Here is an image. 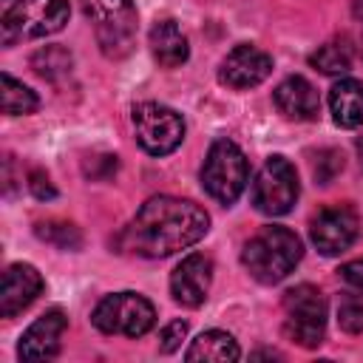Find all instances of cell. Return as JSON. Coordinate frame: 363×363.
<instances>
[{"label": "cell", "mask_w": 363, "mask_h": 363, "mask_svg": "<svg viewBox=\"0 0 363 363\" xmlns=\"http://www.w3.org/2000/svg\"><path fill=\"white\" fill-rule=\"evenodd\" d=\"M210 230L204 207L176 196L147 199L119 235V247L142 258H167L199 244Z\"/></svg>", "instance_id": "1"}, {"label": "cell", "mask_w": 363, "mask_h": 363, "mask_svg": "<svg viewBox=\"0 0 363 363\" xmlns=\"http://www.w3.org/2000/svg\"><path fill=\"white\" fill-rule=\"evenodd\" d=\"M301 258H303L301 238L289 227H281V224L261 227L244 244V250H241V264L261 284H278V281H284L298 267Z\"/></svg>", "instance_id": "2"}, {"label": "cell", "mask_w": 363, "mask_h": 363, "mask_svg": "<svg viewBox=\"0 0 363 363\" xmlns=\"http://www.w3.org/2000/svg\"><path fill=\"white\" fill-rule=\"evenodd\" d=\"M247 179H250V167H247L244 150L227 136L216 139L201 164V187L207 190V196H213L218 204L230 207L244 193Z\"/></svg>", "instance_id": "3"}, {"label": "cell", "mask_w": 363, "mask_h": 363, "mask_svg": "<svg viewBox=\"0 0 363 363\" xmlns=\"http://www.w3.org/2000/svg\"><path fill=\"white\" fill-rule=\"evenodd\" d=\"M71 14L68 0H14L3 14V45H14L23 40L48 37L65 28Z\"/></svg>", "instance_id": "4"}, {"label": "cell", "mask_w": 363, "mask_h": 363, "mask_svg": "<svg viewBox=\"0 0 363 363\" xmlns=\"http://www.w3.org/2000/svg\"><path fill=\"white\" fill-rule=\"evenodd\" d=\"M82 9L94 23L102 54L111 60L128 57L133 48V37H136L133 0H82Z\"/></svg>", "instance_id": "5"}, {"label": "cell", "mask_w": 363, "mask_h": 363, "mask_svg": "<svg viewBox=\"0 0 363 363\" xmlns=\"http://www.w3.org/2000/svg\"><path fill=\"white\" fill-rule=\"evenodd\" d=\"M94 326L102 335H125V337H142L153 329L156 323V309L153 303L139 295V292H113L105 295L94 315Z\"/></svg>", "instance_id": "6"}, {"label": "cell", "mask_w": 363, "mask_h": 363, "mask_svg": "<svg viewBox=\"0 0 363 363\" xmlns=\"http://www.w3.org/2000/svg\"><path fill=\"white\" fill-rule=\"evenodd\" d=\"M284 332L292 343L303 349H315L326 337V298L312 284H301L286 289L284 295Z\"/></svg>", "instance_id": "7"}, {"label": "cell", "mask_w": 363, "mask_h": 363, "mask_svg": "<svg viewBox=\"0 0 363 363\" xmlns=\"http://www.w3.org/2000/svg\"><path fill=\"white\" fill-rule=\"evenodd\" d=\"M301 184H298V173L289 164V159L284 156H269L261 170L252 179V204L258 213L264 216H284L292 210V204L298 201Z\"/></svg>", "instance_id": "8"}, {"label": "cell", "mask_w": 363, "mask_h": 363, "mask_svg": "<svg viewBox=\"0 0 363 363\" xmlns=\"http://www.w3.org/2000/svg\"><path fill=\"white\" fill-rule=\"evenodd\" d=\"M133 130L136 142L150 156H167L173 153L184 139V119L167 105L159 102H139L133 108Z\"/></svg>", "instance_id": "9"}, {"label": "cell", "mask_w": 363, "mask_h": 363, "mask_svg": "<svg viewBox=\"0 0 363 363\" xmlns=\"http://www.w3.org/2000/svg\"><path fill=\"white\" fill-rule=\"evenodd\" d=\"M357 213L349 204H332L323 207L312 224H309V235L312 244L323 252V255H340L343 250H349L357 238Z\"/></svg>", "instance_id": "10"}, {"label": "cell", "mask_w": 363, "mask_h": 363, "mask_svg": "<svg viewBox=\"0 0 363 363\" xmlns=\"http://www.w3.org/2000/svg\"><path fill=\"white\" fill-rule=\"evenodd\" d=\"M272 74V57L267 51H261L258 45L241 43L235 45L218 65V79L227 88L244 91V88H255L261 85L267 77Z\"/></svg>", "instance_id": "11"}, {"label": "cell", "mask_w": 363, "mask_h": 363, "mask_svg": "<svg viewBox=\"0 0 363 363\" xmlns=\"http://www.w3.org/2000/svg\"><path fill=\"white\" fill-rule=\"evenodd\" d=\"M213 284V261L204 252H190L170 275V295L182 306H201Z\"/></svg>", "instance_id": "12"}, {"label": "cell", "mask_w": 363, "mask_h": 363, "mask_svg": "<svg viewBox=\"0 0 363 363\" xmlns=\"http://www.w3.org/2000/svg\"><path fill=\"white\" fill-rule=\"evenodd\" d=\"M68 329V318L60 309H48L45 315H40L20 337L17 354L20 360H48L60 352L62 335Z\"/></svg>", "instance_id": "13"}, {"label": "cell", "mask_w": 363, "mask_h": 363, "mask_svg": "<svg viewBox=\"0 0 363 363\" xmlns=\"http://www.w3.org/2000/svg\"><path fill=\"white\" fill-rule=\"evenodd\" d=\"M43 286H45L43 275L31 264H11V267H6L3 284H0V315L3 318H14L17 312H23L26 306H31L37 301Z\"/></svg>", "instance_id": "14"}, {"label": "cell", "mask_w": 363, "mask_h": 363, "mask_svg": "<svg viewBox=\"0 0 363 363\" xmlns=\"http://www.w3.org/2000/svg\"><path fill=\"white\" fill-rule=\"evenodd\" d=\"M272 99H275V108L286 119H298V122H309L320 111V96H318L315 85L303 77H286L275 88Z\"/></svg>", "instance_id": "15"}, {"label": "cell", "mask_w": 363, "mask_h": 363, "mask_svg": "<svg viewBox=\"0 0 363 363\" xmlns=\"http://www.w3.org/2000/svg\"><path fill=\"white\" fill-rule=\"evenodd\" d=\"M329 111L335 125L360 128L363 125V82L360 79H337L329 91Z\"/></svg>", "instance_id": "16"}, {"label": "cell", "mask_w": 363, "mask_h": 363, "mask_svg": "<svg viewBox=\"0 0 363 363\" xmlns=\"http://www.w3.org/2000/svg\"><path fill=\"white\" fill-rule=\"evenodd\" d=\"M150 51H153L156 62L164 65V68H179L190 57L187 37L182 34V28L173 20H156L153 23V28H150Z\"/></svg>", "instance_id": "17"}, {"label": "cell", "mask_w": 363, "mask_h": 363, "mask_svg": "<svg viewBox=\"0 0 363 363\" xmlns=\"http://www.w3.org/2000/svg\"><path fill=\"white\" fill-rule=\"evenodd\" d=\"M184 357L187 360H207V363H227V360H238L241 349L233 340V335H227L221 329H210V332H201L190 343Z\"/></svg>", "instance_id": "18"}, {"label": "cell", "mask_w": 363, "mask_h": 363, "mask_svg": "<svg viewBox=\"0 0 363 363\" xmlns=\"http://www.w3.org/2000/svg\"><path fill=\"white\" fill-rule=\"evenodd\" d=\"M352 60H354V48L349 43V37H335L329 43H323L312 57H309V65L318 68L320 74H346L352 68Z\"/></svg>", "instance_id": "19"}, {"label": "cell", "mask_w": 363, "mask_h": 363, "mask_svg": "<svg viewBox=\"0 0 363 363\" xmlns=\"http://www.w3.org/2000/svg\"><path fill=\"white\" fill-rule=\"evenodd\" d=\"M0 82H3V113H9V116H23V113H34V111L40 108L37 94H34L28 85H23L20 79H14L11 74L3 71Z\"/></svg>", "instance_id": "20"}, {"label": "cell", "mask_w": 363, "mask_h": 363, "mask_svg": "<svg viewBox=\"0 0 363 363\" xmlns=\"http://www.w3.org/2000/svg\"><path fill=\"white\" fill-rule=\"evenodd\" d=\"M71 54L65 51V48H60V45H45V48H40L34 57H31V68L43 77V79H51V82H57L60 77H65V74H71Z\"/></svg>", "instance_id": "21"}, {"label": "cell", "mask_w": 363, "mask_h": 363, "mask_svg": "<svg viewBox=\"0 0 363 363\" xmlns=\"http://www.w3.org/2000/svg\"><path fill=\"white\" fill-rule=\"evenodd\" d=\"M37 235L45 244H54L57 250H79L82 247V233L71 221H60V218L37 221Z\"/></svg>", "instance_id": "22"}, {"label": "cell", "mask_w": 363, "mask_h": 363, "mask_svg": "<svg viewBox=\"0 0 363 363\" xmlns=\"http://www.w3.org/2000/svg\"><path fill=\"white\" fill-rule=\"evenodd\" d=\"M337 323L343 332L357 335L363 332V292H349L337 303Z\"/></svg>", "instance_id": "23"}, {"label": "cell", "mask_w": 363, "mask_h": 363, "mask_svg": "<svg viewBox=\"0 0 363 363\" xmlns=\"http://www.w3.org/2000/svg\"><path fill=\"white\" fill-rule=\"evenodd\" d=\"M343 170V153L340 150H320L315 156V164H312V173L320 184H329L337 173Z\"/></svg>", "instance_id": "24"}, {"label": "cell", "mask_w": 363, "mask_h": 363, "mask_svg": "<svg viewBox=\"0 0 363 363\" xmlns=\"http://www.w3.org/2000/svg\"><path fill=\"white\" fill-rule=\"evenodd\" d=\"M184 337H187V323H184V320H170V323L162 329V335H159V349H162L164 354H170V352H176V349L182 346Z\"/></svg>", "instance_id": "25"}, {"label": "cell", "mask_w": 363, "mask_h": 363, "mask_svg": "<svg viewBox=\"0 0 363 363\" xmlns=\"http://www.w3.org/2000/svg\"><path fill=\"white\" fill-rule=\"evenodd\" d=\"M116 167H119V162H116V156H111V153H105V156H91L88 162H85V176H91V179H111L113 173H116Z\"/></svg>", "instance_id": "26"}, {"label": "cell", "mask_w": 363, "mask_h": 363, "mask_svg": "<svg viewBox=\"0 0 363 363\" xmlns=\"http://www.w3.org/2000/svg\"><path fill=\"white\" fill-rule=\"evenodd\" d=\"M28 190H31L34 199H40V201H48V199L57 196L54 184L48 182V176H45L43 170H31V173H28Z\"/></svg>", "instance_id": "27"}, {"label": "cell", "mask_w": 363, "mask_h": 363, "mask_svg": "<svg viewBox=\"0 0 363 363\" xmlns=\"http://www.w3.org/2000/svg\"><path fill=\"white\" fill-rule=\"evenodd\" d=\"M340 278L346 281V284H352V286H357V289H363V258H357V261H349V264H343L340 269Z\"/></svg>", "instance_id": "28"}, {"label": "cell", "mask_w": 363, "mask_h": 363, "mask_svg": "<svg viewBox=\"0 0 363 363\" xmlns=\"http://www.w3.org/2000/svg\"><path fill=\"white\" fill-rule=\"evenodd\" d=\"M352 14L357 23H363V0H352Z\"/></svg>", "instance_id": "29"}, {"label": "cell", "mask_w": 363, "mask_h": 363, "mask_svg": "<svg viewBox=\"0 0 363 363\" xmlns=\"http://www.w3.org/2000/svg\"><path fill=\"white\" fill-rule=\"evenodd\" d=\"M357 156H360V164H363V136L357 139Z\"/></svg>", "instance_id": "30"}]
</instances>
